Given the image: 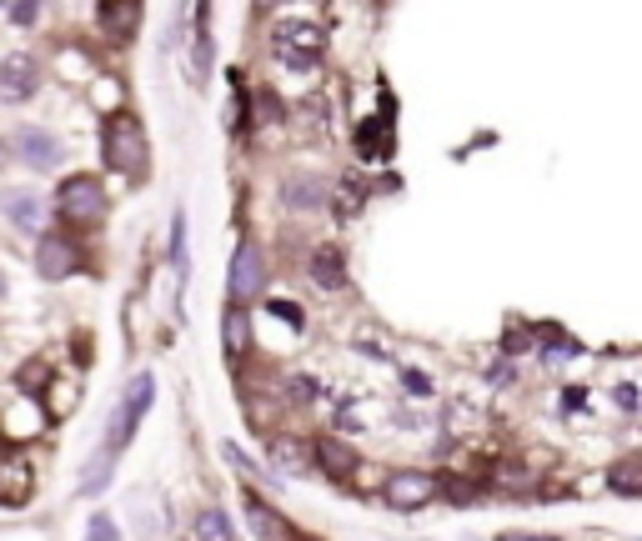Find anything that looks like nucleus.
I'll return each mask as SVG.
<instances>
[{"instance_id": "obj_1", "label": "nucleus", "mask_w": 642, "mask_h": 541, "mask_svg": "<svg viewBox=\"0 0 642 541\" xmlns=\"http://www.w3.org/2000/svg\"><path fill=\"white\" fill-rule=\"evenodd\" d=\"M101 161L116 171V176H141L151 151H146V126L131 116V111H116L106 116L101 126Z\"/></svg>"}, {"instance_id": "obj_2", "label": "nucleus", "mask_w": 642, "mask_h": 541, "mask_svg": "<svg viewBox=\"0 0 642 541\" xmlns=\"http://www.w3.org/2000/svg\"><path fill=\"white\" fill-rule=\"evenodd\" d=\"M56 216L71 226V231H91L101 226L106 216V186L96 176H66L56 186Z\"/></svg>"}, {"instance_id": "obj_3", "label": "nucleus", "mask_w": 642, "mask_h": 541, "mask_svg": "<svg viewBox=\"0 0 642 541\" xmlns=\"http://www.w3.org/2000/svg\"><path fill=\"white\" fill-rule=\"evenodd\" d=\"M151 401H156V376H151V371H141V376L126 386V396H121V406H116V416H111V431H106V446H101L111 461L131 446V436H136L141 416L151 411Z\"/></svg>"}, {"instance_id": "obj_4", "label": "nucleus", "mask_w": 642, "mask_h": 541, "mask_svg": "<svg viewBox=\"0 0 642 541\" xmlns=\"http://www.w3.org/2000/svg\"><path fill=\"white\" fill-rule=\"evenodd\" d=\"M276 51L286 66L311 71L321 61V51H327V31L311 26V21H286V26H276Z\"/></svg>"}, {"instance_id": "obj_5", "label": "nucleus", "mask_w": 642, "mask_h": 541, "mask_svg": "<svg viewBox=\"0 0 642 541\" xmlns=\"http://www.w3.org/2000/svg\"><path fill=\"white\" fill-rule=\"evenodd\" d=\"M11 151H16V161L31 166V171H56L61 156H66L61 136H51L46 126H21V131L11 136Z\"/></svg>"}, {"instance_id": "obj_6", "label": "nucleus", "mask_w": 642, "mask_h": 541, "mask_svg": "<svg viewBox=\"0 0 642 541\" xmlns=\"http://www.w3.org/2000/svg\"><path fill=\"white\" fill-rule=\"evenodd\" d=\"M226 286H231V301H236V306L251 301V296H261V286H266V256H261L256 241H241V246H236Z\"/></svg>"}, {"instance_id": "obj_7", "label": "nucleus", "mask_w": 642, "mask_h": 541, "mask_svg": "<svg viewBox=\"0 0 642 541\" xmlns=\"http://www.w3.org/2000/svg\"><path fill=\"white\" fill-rule=\"evenodd\" d=\"M81 246H76V236H41V246H36V271L46 276V281H66V276H76L81 271Z\"/></svg>"}, {"instance_id": "obj_8", "label": "nucleus", "mask_w": 642, "mask_h": 541, "mask_svg": "<svg viewBox=\"0 0 642 541\" xmlns=\"http://www.w3.org/2000/svg\"><path fill=\"white\" fill-rule=\"evenodd\" d=\"M382 496H387V506H397V511H422V506L437 496V476H432V471H397V476L382 486Z\"/></svg>"}, {"instance_id": "obj_9", "label": "nucleus", "mask_w": 642, "mask_h": 541, "mask_svg": "<svg viewBox=\"0 0 642 541\" xmlns=\"http://www.w3.org/2000/svg\"><path fill=\"white\" fill-rule=\"evenodd\" d=\"M36 91H41V66H36L31 56H11L6 66H0V101L21 106V101H31Z\"/></svg>"}, {"instance_id": "obj_10", "label": "nucleus", "mask_w": 642, "mask_h": 541, "mask_svg": "<svg viewBox=\"0 0 642 541\" xmlns=\"http://www.w3.org/2000/svg\"><path fill=\"white\" fill-rule=\"evenodd\" d=\"M241 506H246V526H251L256 541H291V521H286L276 506H266L256 491H246Z\"/></svg>"}, {"instance_id": "obj_11", "label": "nucleus", "mask_w": 642, "mask_h": 541, "mask_svg": "<svg viewBox=\"0 0 642 541\" xmlns=\"http://www.w3.org/2000/svg\"><path fill=\"white\" fill-rule=\"evenodd\" d=\"M357 156L362 161H387L392 156V106H382L377 116H367L357 126Z\"/></svg>"}, {"instance_id": "obj_12", "label": "nucleus", "mask_w": 642, "mask_h": 541, "mask_svg": "<svg viewBox=\"0 0 642 541\" xmlns=\"http://www.w3.org/2000/svg\"><path fill=\"white\" fill-rule=\"evenodd\" d=\"M141 6L136 0H106V6L96 11V21H101V31L111 36V41H131L136 36V26H141Z\"/></svg>"}, {"instance_id": "obj_13", "label": "nucleus", "mask_w": 642, "mask_h": 541, "mask_svg": "<svg viewBox=\"0 0 642 541\" xmlns=\"http://www.w3.org/2000/svg\"><path fill=\"white\" fill-rule=\"evenodd\" d=\"M311 461H321V471L337 476V481H347V476L357 471V451H352L347 441H337V436H321V441L311 446Z\"/></svg>"}, {"instance_id": "obj_14", "label": "nucleus", "mask_w": 642, "mask_h": 541, "mask_svg": "<svg viewBox=\"0 0 642 541\" xmlns=\"http://www.w3.org/2000/svg\"><path fill=\"white\" fill-rule=\"evenodd\" d=\"M0 211H6V221L21 226V231H41V221H46L36 191H6V196H0Z\"/></svg>"}, {"instance_id": "obj_15", "label": "nucleus", "mask_w": 642, "mask_h": 541, "mask_svg": "<svg viewBox=\"0 0 642 541\" xmlns=\"http://www.w3.org/2000/svg\"><path fill=\"white\" fill-rule=\"evenodd\" d=\"M31 496V466L21 456H0V506H16Z\"/></svg>"}, {"instance_id": "obj_16", "label": "nucleus", "mask_w": 642, "mask_h": 541, "mask_svg": "<svg viewBox=\"0 0 642 541\" xmlns=\"http://www.w3.org/2000/svg\"><path fill=\"white\" fill-rule=\"evenodd\" d=\"M311 281H316L321 291H342V286H347V266H342V251L321 246V251L311 256Z\"/></svg>"}, {"instance_id": "obj_17", "label": "nucleus", "mask_w": 642, "mask_h": 541, "mask_svg": "<svg viewBox=\"0 0 642 541\" xmlns=\"http://www.w3.org/2000/svg\"><path fill=\"white\" fill-rule=\"evenodd\" d=\"M221 341H226V356H241V351L251 346V321H246L241 306H231V311L221 316Z\"/></svg>"}, {"instance_id": "obj_18", "label": "nucleus", "mask_w": 642, "mask_h": 541, "mask_svg": "<svg viewBox=\"0 0 642 541\" xmlns=\"http://www.w3.org/2000/svg\"><path fill=\"white\" fill-rule=\"evenodd\" d=\"M196 541H236L231 516H226L221 506H201V511H196Z\"/></svg>"}, {"instance_id": "obj_19", "label": "nucleus", "mask_w": 642, "mask_h": 541, "mask_svg": "<svg viewBox=\"0 0 642 541\" xmlns=\"http://www.w3.org/2000/svg\"><path fill=\"white\" fill-rule=\"evenodd\" d=\"M286 206H301V211H311V206H321L327 201V191H321V181H311V176H296V181H286Z\"/></svg>"}, {"instance_id": "obj_20", "label": "nucleus", "mask_w": 642, "mask_h": 541, "mask_svg": "<svg viewBox=\"0 0 642 541\" xmlns=\"http://www.w3.org/2000/svg\"><path fill=\"white\" fill-rule=\"evenodd\" d=\"M271 461H281V466H311V446H301V441H291V436H276L271 441Z\"/></svg>"}, {"instance_id": "obj_21", "label": "nucleus", "mask_w": 642, "mask_h": 541, "mask_svg": "<svg viewBox=\"0 0 642 541\" xmlns=\"http://www.w3.org/2000/svg\"><path fill=\"white\" fill-rule=\"evenodd\" d=\"M171 266H176V276L186 281V211L171 216Z\"/></svg>"}, {"instance_id": "obj_22", "label": "nucleus", "mask_w": 642, "mask_h": 541, "mask_svg": "<svg viewBox=\"0 0 642 541\" xmlns=\"http://www.w3.org/2000/svg\"><path fill=\"white\" fill-rule=\"evenodd\" d=\"M86 541H121V526H116V516H111V511H96V516L86 521Z\"/></svg>"}, {"instance_id": "obj_23", "label": "nucleus", "mask_w": 642, "mask_h": 541, "mask_svg": "<svg viewBox=\"0 0 642 541\" xmlns=\"http://www.w3.org/2000/svg\"><path fill=\"white\" fill-rule=\"evenodd\" d=\"M607 486H612V491H642V471H637L632 461H622V466L607 471Z\"/></svg>"}, {"instance_id": "obj_24", "label": "nucleus", "mask_w": 642, "mask_h": 541, "mask_svg": "<svg viewBox=\"0 0 642 541\" xmlns=\"http://www.w3.org/2000/svg\"><path fill=\"white\" fill-rule=\"evenodd\" d=\"M266 311H271V316H281L291 331H301V326H306V321H301V311H296V301H271Z\"/></svg>"}, {"instance_id": "obj_25", "label": "nucleus", "mask_w": 642, "mask_h": 541, "mask_svg": "<svg viewBox=\"0 0 642 541\" xmlns=\"http://www.w3.org/2000/svg\"><path fill=\"white\" fill-rule=\"evenodd\" d=\"M437 491H447V496H452V501H462V506L477 496V486H467V481H437Z\"/></svg>"}, {"instance_id": "obj_26", "label": "nucleus", "mask_w": 642, "mask_h": 541, "mask_svg": "<svg viewBox=\"0 0 642 541\" xmlns=\"http://www.w3.org/2000/svg\"><path fill=\"white\" fill-rule=\"evenodd\" d=\"M286 386H291V401H311V396H316V381H311V376H296V381H286Z\"/></svg>"}, {"instance_id": "obj_27", "label": "nucleus", "mask_w": 642, "mask_h": 541, "mask_svg": "<svg viewBox=\"0 0 642 541\" xmlns=\"http://www.w3.org/2000/svg\"><path fill=\"white\" fill-rule=\"evenodd\" d=\"M36 16H41V6H31V0H26V6H11V21L16 26H36Z\"/></svg>"}, {"instance_id": "obj_28", "label": "nucleus", "mask_w": 642, "mask_h": 541, "mask_svg": "<svg viewBox=\"0 0 642 541\" xmlns=\"http://www.w3.org/2000/svg\"><path fill=\"white\" fill-rule=\"evenodd\" d=\"M402 381H407V391H412V396H427V391H432L422 371H402Z\"/></svg>"}, {"instance_id": "obj_29", "label": "nucleus", "mask_w": 642, "mask_h": 541, "mask_svg": "<svg viewBox=\"0 0 642 541\" xmlns=\"http://www.w3.org/2000/svg\"><path fill=\"white\" fill-rule=\"evenodd\" d=\"M612 401H617L622 411H637V391H632V386H617V391H612Z\"/></svg>"}, {"instance_id": "obj_30", "label": "nucleus", "mask_w": 642, "mask_h": 541, "mask_svg": "<svg viewBox=\"0 0 642 541\" xmlns=\"http://www.w3.org/2000/svg\"><path fill=\"white\" fill-rule=\"evenodd\" d=\"M507 541H557V536H507Z\"/></svg>"}, {"instance_id": "obj_31", "label": "nucleus", "mask_w": 642, "mask_h": 541, "mask_svg": "<svg viewBox=\"0 0 642 541\" xmlns=\"http://www.w3.org/2000/svg\"><path fill=\"white\" fill-rule=\"evenodd\" d=\"M291 541H316V536H296V531H291Z\"/></svg>"}]
</instances>
